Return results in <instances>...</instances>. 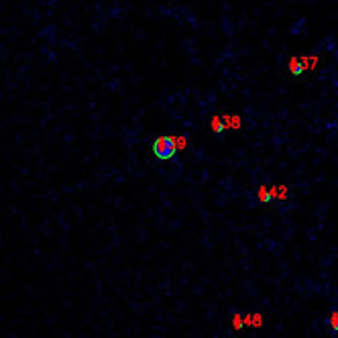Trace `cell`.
Listing matches in <instances>:
<instances>
[{
	"mask_svg": "<svg viewBox=\"0 0 338 338\" xmlns=\"http://www.w3.org/2000/svg\"><path fill=\"white\" fill-rule=\"evenodd\" d=\"M153 153L159 159H171L175 153H178V141L173 136H159V139L153 143Z\"/></svg>",
	"mask_w": 338,
	"mask_h": 338,
	"instance_id": "cell-1",
	"label": "cell"
},
{
	"mask_svg": "<svg viewBox=\"0 0 338 338\" xmlns=\"http://www.w3.org/2000/svg\"><path fill=\"white\" fill-rule=\"evenodd\" d=\"M330 326H332L334 330H338V312H334V314H332V318H330Z\"/></svg>",
	"mask_w": 338,
	"mask_h": 338,
	"instance_id": "cell-2",
	"label": "cell"
}]
</instances>
